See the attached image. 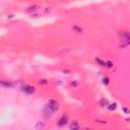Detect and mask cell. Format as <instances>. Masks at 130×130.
<instances>
[{"instance_id": "3957f363", "label": "cell", "mask_w": 130, "mask_h": 130, "mask_svg": "<svg viewBox=\"0 0 130 130\" xmlns=\"http://www.w3.org/2000/svg\"><path fill=\"white\" fill-rule=\"evenodd\" d=\"M67 122H68V117H67V116H62V117L60 118L59 122H58V125L62 127V126L67 124Z\"/></svg>"}, {"instance_id": "5b68a950", "label": "cell", "mask_w": 130, "mask_h": 130, "mask_svg": "<svg viewBox=\"0 0 130 130\" xmlns=\"http://www.w3.org/2000/svg\"><path fill=\"white\" fill-rule=\"evenodd\" d=\"M70 129H72V130H78V129H79V124H78V122L77 121H73L70 124Z\"/></svg>"}, {"instance_id": "6da1fadb", "label": "cell", "mask_w": 130, "mask_h": 130, "mask_svg": "<svg viewBox=\"0 0 130 130\" xmlns=\"http://www.w3.org/2000/svg\"><path fill=\"white\" fill-rule=\"evenodd\" d=\"M57 110H58V103L56 101H54V100H50L49 102H48L45 110H44V113L46 114V117H49L52 113L56 112Z\"/></svg>"}, {"instance_id": "9c48e42d", "label": "cell", "mask_w": 130, "mask_h": 130, "mask_svg": "<svg viewBox=\"0 0 130 130\" xmlns=\"http://www.w3.org/2000/svg\"><path fill=\"white\" fill-rule=\"evenodd\" d=\"M116 109V104H112V105H110V107H109V110L110 111H114Z\"/></svg>"}, {"instance_id": "277c9868", "label": "cell", "mask_w": 130, "mask_h": 130, "mask_svg": "<svg viewBox=\"0 0 130 130\" xmlns=\"http://www.w3.org/2000/svg\"><path fill=\"white\" fill-rule=\"evenodd\" d=\"M128 45H130V39H121V42H120V44H119V47L125 48Z\"/></svg>"}, {"instance_id": "ba28073f", "label": "cell", "mask_w": 130, "mask_h": 130, "mask_svg": "<svg viewBox=\"0 0 130 130\" xmlns=\"http://www.w3.org/2000/svg\"><path fill=\"white\" fill-rule=\"evenodd\" d=\"M95 61H97V62L100 64V65H102V66H106V62H104L103 60H101L100 58H97V59H95Z\"/></svg>"}, {"instance_id": "30bf717a", "label": "cell", "mask_w": 130, "mask_h": 130, "mask_svg": "<svg viewBox=\"0 0 130 130\" xmlns=\"http://www.w3.org/2000/svg\"><path fill=\"white\" fill-rule=\"evenodd\" d=\"M106 66H107V67H109V68H111V67L113 66V63L111 62V61H108V62L106 63Z\"/></svg>"}, {"instance_id": "7a4b0ae2", "label": "cell", "mask_w": 130, "mask_h": 130, "mask_svg": "<svg viewBox=\"0 0 130 130\" xmlns=\"http://www.w3.org/2000/svg\"><path fill=\"white\" fill-rule=\"evenodd\" d=\"M22 91H25L26 94H33L35 93V87H32V85H25V87H22Z\"/></svg>"}, {"instance_id": "8992f818", "label": "cell", "mask_w": 130, "mask_h": 130, "mask_svg": "<svg viewBox=\"0 0 130 130\" xmlns=\"http://www.w3.org/2000/svg\"><path fill=\"white\" fill-rule=\"evenodd\" d=\"M121 39H130V33L129 32H123L122 34H120Z\"/></svg>"}, {"instance_id": "8fae6325", "label": "cell", "mask_w": 130, "mask_h": 130, "mask_svg": "<svg viewBox=\"0 0 130 130\" xmlns=\"http://www.w3.org/2000/svg\"><path fill=\"white\" fill-rule=\"evenodd\" d=\"M104 83L105 84H108L109 83V78H104Z\"/></svg>"}, {"instance_id": "52a82bcc", "label": "cell", "mask_w": 130, "mask_h": 130, "mask_svg": "<svg viewBox=\"0 0 130 130\" xmlns=\"http://www.w3.org/2000/svg\"><path fill=\"white\" fill-rule=\"evenodd\" d=\"M1 84H2V87H12V83L6 82V81H1Z\"/></svg>"}, {"instance_id": "7c38bea8", "label": "cell", "mask_w": 130, "mask_h": 130, "mask_svg": "<svg viewBox=\"0 0 130 130\" xmlns=\"http://www.w3.org/2000/svg\"><path fill=\"white\" fill-rule=\"evenodd\" d=\"M40 83H43V84H46L47 83V81L45 79H43V80H40Z\"/></svg>"}]
</instances>
